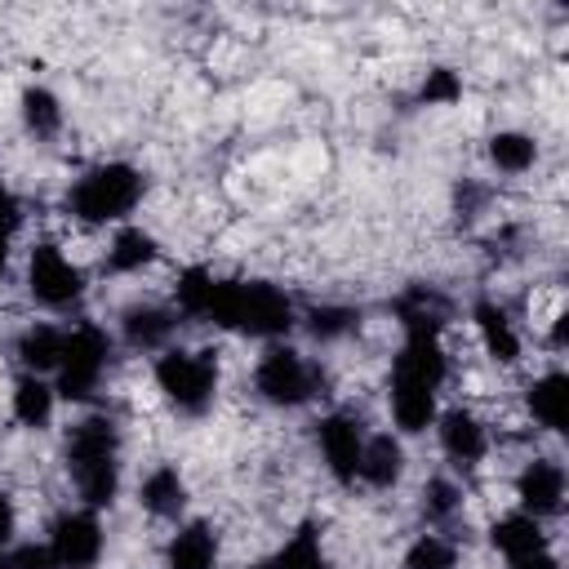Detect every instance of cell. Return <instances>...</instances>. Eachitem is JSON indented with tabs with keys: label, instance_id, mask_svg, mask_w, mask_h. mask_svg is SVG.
<instances>
[{
	"label": "cell",
	"instance_id": "6da1fadb",
	"mask_svg": "<svg viewBox=\"0 0 569 569\" xmlns=\"http://www.w3.org/2000/svg\"><path fill=\"white\" fill-rule=\"evenodd\" d=\"M204 316L222 329L276 338L293 325V302L284 298V289H276L267 280H213Z\"/></svg>",
	"mask_w": 569,
	"mask_h": 569
},
{
	"label": "cell",
	"instance_id": "7a4b0ae2",
	"mask_svg": "<svg viewBox=\"0 0 569 569\" xmlns=\"http://www.w3.org/2000/svg\"><path fill=\"white\" fill-rule=\"evenodd\" d=\"M116 449H120V436H116V422L107 413L80 418L67 431V471H71V480L89 507H107L116 498V485H120Z\"/></svg>",
	"mask_w": 569,
	"mask_h": 569
},
{
	"label": "cell",
	"instance_id": "3957f363",
	"mask_svg": "<svg viewBox=\"0 0 569 569\" xmlns=\"http://www.w3.org/2000/svg\"><path fill=\"white\" fill-rule=\"evenodd\" d=\"M142 196V173L133 164H98L89 169L71 191H67V209L80 218V222H111V218H124Z\"/></svg>",
	"mask_w": 569,
	"mask_h": 569
},
{
	"label": "cell",
	"instance_id": "277c9868",
	"mask_svg": "<svg viewBox=\"0 0 569 569\" xmlns=\"http://www.w3.org/2000/svg\"><path fill=\"white\" fill-rule=\"evenodd\" d=\"M156 382L182 413H204L218 387V365L209 351H164L156 360Z\"/></svg>",
	"mask_w": 569,
	"mask_h": 569
},
{
	"label": "cell",
	"instance_id": "5b68a950",
	"mask_svg": "<svg viewBox=\"0 0 569 569\" xmlns=\"http://www.w3.org/2000/svg\"><path fill=\"white\" fill-rule=\"evenodd\" d=\"M107 356H111V342L98 325H80L76 333H67L62 360H58V391L67 400H84L98 387V378L107 369Z\"/></svg>",
	"mask_w": 569,
	"mask_h": 569
},
{
	"label": "cell",
	"instance_id": "8992f818",
	"mask_svg": "<svg viewBox=\"0 0 569 569\" xmlns=\"http://www.w3.org/2000/svg\"><path fill=\"white\" fill-rule=\"evenodd\" d=\"M253 387L267 405H280V409H293L302 400H311V387H316V373L307 369V360L289 347H271L262 360H258V373H253Z\"/></svg>",
	"mask_w": 569,
	"mask_h": 569
},
{
	"label": "cell",
	"instance_id": "52a82bcc",
	"mask_svg": "<svg viewBox=\"0 0 569 569\" xmlns=\"http://www.w3.org/2000/svg\"><path fill=\"white\" fill-rule=\"evenodd\" d=\"M27 289H31V298L44 302V307H67V302L80 298L84 276H80L76 262L62 258L58 244H36V249H31V262H27Z\"/></svg>",
	"mask_w": 569,
	"mask_h": 569
},
{
	"label": "cell",
	"instance_id": "ba28073f",
	"mask_svg": "<svg viewBox=\"0 0 569 569\" xmlns=\"http://www.w3.org/2000/svg\"><path fill=\"white\" fill-rule=\"evenodd\" d=\"M49 551L58 569H93L102 556V525L89 511H67L49 529Z\"/></svg>",
	"mask_w": 569,
	"mask_h": 569
},
{
	"label": "cell",
	"instance_id": "9c48e42d",
	"mask_svg": "<svg viewBox=\"0 0 569 569\" xmlns=\"http://www.w3.org/2000/svg\"><path fill=\"white\" fill-rule=\"evenodd\" d=\"M316 436H320V453H325V462H329L333 480L351 485V480L360 476V453H365L360 422H356V418H347V413H329V418H320Z\"/></svg>",
	"mask_w": 569,
	"mask_h": 569
},
{
	"label": "cell",
	"instance_id": "30bf717a",
	"mask_svg": "<svg viewBox=\"0 0 569 569\" xmlns=\"http://www.w3.org/2000/svg\"><path fill=\"white\" fill-rule=\"evenodd\" d=\"M516 493H520V502H525V516H533V520L556 516L560 502H565V471H560V462L533 458V462L520 471Z\"/></svg>",
	"mask_w": 569,
	"mask_h": 569
},
{
	"label": "cell",
	"instance_id": "8fae6325",
	"mask_svg": "<svg viewBox=\"0 0 569 569\" xmlns=\"http://www.w3.org/2000/svg\"><path fill=\"white\" fill-rule=\"evenodd\" d=\"M396 316H400L409 338H436L445 329V320H449V302L431 284H409L396 298Z\"/></svg>",
	"mask_w": 569,
	"mask_h": 569
},
{
	"label": "cell",
	"instance_id": "7c38bea8",
	"mask_svg": "<svg viewBox=\"0 0 569 569\" xmlns=\"http://www.w3.org/2000/svg\"><path fill=\"white\" fill-rule=\"evenodd\" d=\"M445 373H449V360H445V351H440L436 338H405L391 378H405V382H418V387H431L436 391L445 382Z\"/></svg>",
	"mask_w": 569,
	"mask_h": 569
},
{
	"label": "cell",
	"instance_id": "4fadbf2b",
	"mask_svg": "<svg viewBox=\"0 0 569 569\" xmlns=\"http://www.w3.org/2000/svg\"><path fill=\"white\" fill-rule=\"evenodd\" d=\"M213 560H218V533L204 520L182 525L169 538V551H164V565L169 569H213Z\"/></svg>",
	"mask_w": 569,
	"mask_h": 569
},
{
	"label": "cell",
	"instance_id": "5bb4252c",
	"mask_svg": "<svg viewBox=\"0 0 569 569\" xmlns=\"http://www.w3.org/2000/svg\"><path fill=\"white\" fill-rule=\"evenodd\" d=\"M440 445H445V453L453 458V462H480L485 458V449H489V440H485V427L467 413V409H449L445 418H440Z\"/></svg>",
	"mask_w": 569,
	"mask_h": 569
},
{
	"label": "cell",
	"instance_id": "9a60e30c",
	"mask_svg": "<svg viewBox=\"0 0 569 569\" xmlns=\"http://www.w3.org/2000/svg\"><path fill=\"white\" fill-rule=\"evenodd\" d=\"M471 316H476V329H480L485 351H489L493 360L511 365V360L520 356V338H516V329H511L507 311H502V307H493V302H476V307H471Z\"/></svg>",
	"mask_w": 569,
	"mask_h": 569
},
{
	"label": "cell",
	"instance_id": "2e32d148",
	"mask_svg": "<svg viewBox=\"0 0 569 569\" xmlns=\"http://www.w3.org/2000/svg\"><path fill=\"white\" fill-rule=\"evenodd\" d=\"M391 418L405 431H422L436 418V391L418 387V382H405V378H391Z\"/></svg>",
	"mask_w": 569,
	"mask_h": 569
},
{
	"label": "cell",
	"instance_id": "e0dca14e",
	"mask_svg": "<svg viewBox=\"0 0 569 569\" xmlns=\"http://www.w3.org/2000/svg\"><path fill=\"white\" fill-rule=\"evenodd\" d=\"M529 409L547 431H560L569 418V378L565 373H542L529 387Z\"/></svg>",
	"mask_w": 569,
	"mask_h": 569
},
{
	"label": "cell",
	"instance_id": "ac0fdd59",
	"mask_svg": "<svg viewBox=\"0 0 569 569\" xmlns=\"http://www.w3.org/2000/svg\"><path fill=\"white\" fill-rule=\"evenodd\" d=\"M400 471H405V449H400V440L373 436V440L365 445V453H360V480H369L373 489H387V485L400 480Z\"/></svg>",
	"mask_w": 569,
	"mask_h": 569
},
{
	"label": "cell",
	"instance_id": "d6986e66",
	"mask_svg": "<svg viewBox=\"0 0 569 569\" xmlns=\"http://www.w3.org/2000/svg\"><path fill=\"white\" fill-rule=\"evenodd\" d=\"M138 498H142V507H147L151 516H164V520H169V516L182 511V502H187V485H182L178 467H156V471L142 480Z\"/></svg>",
	"mask_w": 569,
	"mask_h": 569
},
{
	"label": "cell",
	"instance_id": "ffe728a7",
	"mask_svg": "<svg viewBox=\"0 0 569 569\" xmlns=\"http://www.w3.org/2000/svg\"><path fill=\"white\" fill-rule=\"evenodd\" d=\"M493 547H498L507 560H525V556L542 551V547H547V538H542L538 520L520 511V516H502V520L493 525Z\"/></svg>",
	"mask_w": 569,
	"mask_h": 569
},
{
	"label": "cell",
	"instance_id": "44dd1931",
	"mask_svg": "<svg viewBox=\"0 0 569 569\" xmlns=\"http://www.w3.org/2000/svg\"><path fill=\"white\" fill-rule=\"evenodd\" d=\"M169 333H173V316H169L164 307H129V311H124V338H129L133 347L151 351V347H160Z\"/></svg>",
	"mask_w": 569,
	"mask_h": 569
},
{
	"label": "cell",
	"instance_id": "7402d4cb",
	"mask_svg": "<svg viewBox=\"0 0 569 569\" xmlns=\"http://www.w3.org/2000/svg\"><path fill=\"white\" fill-rule=\"evenodd\" d=\"M62 342H67V333H58V329H49V325H36V329H27V333L18 338V356H22V365H27L31 373H44V369H58Z\"/></svg>",
	"mask_w": 569,
	"mask_h": 569
},
{
	"label": "cell",
	"instance_id": "603a6c76",
	"mask_svg": "<svg viewBox=\"0 0 569 569\" xmlns=\"http://www.w3.org/2000/svg\"><path fill=\"white\" fill-rule=\"evenodd\" d=\"M53 413V391L40 382V373H27L18 387H13V418L22 427H44Z\"/></svg>",
	"mask_w": 569,
	"mask_h": 569
},
{
	"label": "cell",
	"instance_id": "cb8c5ba5",
	"mask_svg": "<svg viewBox=\"0 0 569 569\" xmlns=\"http://www.w3.org/2000/svg\"><path fill=\"white\" fill-rule=\"evenodd\" d=\"M156 258V240L142 231V227H124L116 240H111V249H107V267L111 271H138V267H147Z\"/></svg>",
	"mask_w": 569,
	"mask_h": 569
},
{
	"label": "cell",
	"instance_id": "d4e9b609",
	"mask_svg": "<svg viewBox=\"0 0 569 569\" xmlns=\"http://www.w3.org/2000/svg\"><path fill=\"white\" fill-rule=\"evenodd\" d=\"M533 156H538V147H533V138H529V133L502 129V133H493V138H489V160H493L502 173H525V169L533 164Z\"/></svg>",
	"mask_w": 569,
	"mask_h": 569
},
{
	"label": "cell",
	"instance_id": "484cf974",
	"mask_svg": "<svg viewBox=\"0 0 569 569\" xmlns=\"http://www.w3.org/2000/svg\"><path fill=\"white\" fill-rule=\"evenodd\" d=\"M22 120H27V129L36 138H53L62 129V107H58V98L49 89H27L22 93Z\"/></svg>",
	"mask_w": 569,
	"mask_h": 569
},
{
	"label": "cell",
	"instance_id": "4316f807",
	"mask_svg": "<svg viewBox=\"0 0 569 569\" xmlns=\"http://www.w3.org/2000/svg\"><path fill=\"white\" fill-rule=\"evenodd\" d=\"M276 569H329V565H325V551H320V533H316L311 525H302V529L284 542V551L276 556Z\"/></svg>",
	"mask_w": 569,
	"mask_h": 569
},
{
	"label": "cell",
	"instance_id": "83f0119b",
	"mask_svg": "<svg viewBox=\"0 0 569 569\" xmlns=\"http://www.w3.org/2000/svg\"><path fill=\"white\" fill-rule=\"evenodd\" d=\"M458 565V551L449 538L440 533H422L409 551H405V569H453Z\"/></svg>",
	"mask_w": 569,
	"mask_h": 569
},
{
	"label": "cell",
	"instance_id": "f1b7e54d",
	"mask_svg": "<svg viewBox=\"0 0 569 569\" xmlns=\"http://www.w3.org/2000/svg\"><path fill=\"white\" fill-rule=\"evenodd\" d=\"M356 320H360V311H351V307H316V311L307 316V329H311L320 342H333V338L351 333Z\"/></svg>",
	"mask_w": 569,
	"mask_h": 569
},
{
	"label": "cell",
	"instance_id": "f546056e",
	"mask_svg": "<svg viewBox=\"0 0 569 569\" xmlns=\"http://www.w3.org/2000/svg\"><path fill=\"white\" fill-rule=\"evenodd\" d=\"M209 289H213V276H209L204 267L182 271V276H178V311H187V316H204Z\"/></svg>",
	"mask_w": 569,
	"mask_h": 569
},
{
	"label": "cell",
	"instance_id": "4dcf8cb0",
	"mask_svg": "<svg viewBox=\"0 0 569 569\" xmlns=\"http://www.w3.org/2000/svg\"><path fill=\"white\" fill-rule=\"evenodd\" d=\"M458 507H462V493H458L453 480H445V476L427 480V489H422V511H427V520H449Z\"/></svg>",
	"mask_w": 569,
	"mask_h": 569
},
{
	"label": "cell",
	"instance_id": "1f68e13d",
	"mask_svg": "<svg viewBox=\"0 0 569 569\" xmlns=\"http://www.w3.org/2000/svg\"><path fill=\"white\" fill-rule=\"evenodd\" d=\"M458 98H462L458 71H449V67L427 71V80H422V102H458Z\"/></svg>",
	"mask_w": 569,
	"mask_h": 569
},
{
	"label": "cell",
	"instance_id": "d6a6232c",
	"mask_svg": "<svg viewBox=\"0 0 569 569\" xmlns=\"http://www.w3.org/2000/svg\"><path fill=\"white\" fill-rule=\"evenodd\" d=\"M4 569H58V560H53L49 542H44V547H36V542H22V547L4 551Z\"/></svg>",
	"mask_w": 569,
	"mask_h": 569
},
{
	"label": "cell",
	"instance_id": "836d02e7",
	"mask_svg": "<svg viewBox=\"0 0 569 569\" xmlns=\"http://www.w3.org/2000/svg\"><path fill=\"white\" fill-rule=\"evenodd\" d=\"M511 569H560V565H556V556L542 547V551H533V556H525V560H511Z\"/></svg>",
	"mask_w": 569,
	"mask_h": 569
},
{
	"label": "cell",
	"instance_id": "e575fe53",
	"mask_svg": "<svg viewBox=\"0 0 569 569\" xmlns=\"http://www.w3.org/2000/svg\"><path fill=\"white\" fill-rule=\"evenodd\" d=\"M0 227H9V231L18 227V200L9 196V187H4V182H0Z\"/></svg>",
	"mask_w": 569,
	"mask_h": 569
},
{
	"label": "cell",
	"instance_id": "d590c367",
	"mask_svg": "<svg viewBox=\"0 0 569 569\" xmlns=\"http://www.w3.org/2000/svg\"><path fill=\"white\" fill-rule=\"evenodd\" d=\"M9 538H13V502H9V493H0V551Z\"/></svg>",
	"mask_w": 569,
	"mask_h": 569
},
{
	"label": "cell",
	"instance_id": "8d00e7d4",
	"mask_svg": "<svg viewBox=\"0 0 569 569\" xmlns=\"http://www.w3.org/2000/svg\"><path fill=\"white\" fill-rule=\"evenodd\" d=\"M9 236H13V231H9V227H0V271L9 267Z\"/></svg>",
	"mask_w": 569,
	"mask_h": 569
},
{
	"label": "cell",
	"instance_id": "74e56055",
	"mask_svg": "<svg viewBox=\"0 0 569 569\" xmlns=\"http://www.w3.org/2000/svg\"><path fill=\"white\" fill-rule=\"evenodd\" d=\"M253 569H276V565H253Z\"/></svg>",
	"mask_w": 569,
	"mask_h": 569
}]
</instances>
